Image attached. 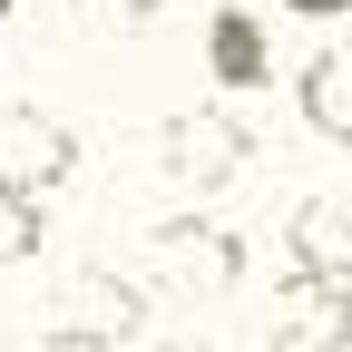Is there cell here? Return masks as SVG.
Returning a JSON list of instances; mask_svg holds the SVG:
<instances>
[{
    "label": "cell",
    "instance_id": "obj_1",
    "mask_svg": "<svg viewBox=\"0 0 352 352\" xmlns=\"http://www.w3.org/2000/svg\"><path fill=\"white\" fill-rule=\"evenodd\" d=\"M69 166H78V138H69L59 108H30V98L0 108V206L39 215V206L69 186Z\"/></svg>",
    "mask_w": 352,
    "mask_h": 352
},
{
    "label": "cell",
    "instance_id": "obj_2",
    "mask_svg": "<svg viewBox=\"0 0 352 352\" xmlns=\"http://www.w3.org/2000/svg\"><path fill=\"white\" fill-rule=\"evenodd\" d=\"M284 254H294L303 284L352 294V196H303L294 226H284Z\"/></svg>",
    "mask_w": 352,
    "mask_h": 352
},
{
    "label": "cell",
    "instance_id": "obj_3",
    "mask_svg": "<svg viewBox=\"0 0 352 352\" xmlns=\"http://www.w3.org/2000/svg\"><path fill=\"white\" fill-rule=\"evenodd\" d=\"M206 69H215V88H235V98L264 88L274 78V30H264L254 10H215L206 20Z\"/></svg>",
    "mask_w": 352,
    "mask_h": 352
},
{
    "label": "cell",
    "instance_id": "obj_4",
    "mask_svg": "<svg viewBox=\"0 0 352 352\" xmlns=\"http://www.w3.org/2000/svg\"><path fill=\"white\" fill-rule=\"evenodd\" d=\"M294 108H303V127H314V138L352 147V39H333V50H314V59H303Z\"/></svg>",
    "mask_w": 352,
    "mask_h": 352
},
{
    "label": "cell",
    "instance_id": "obj_5",
    "mask_svg": "<svg viewBox=\"0 0 352 352\" xmlns=\"http://www.w3.org/2000/svg\"><path fill=\"white\" fill-rule=\"evenodd\" d=\"M274 333L284 342H303V352H342L352 342V294H333V284H284V303H274Z\"/></svg>",
    "mask_w": 352,
    "mask_h": 352
},
{
    "label": "cell",
    "instance_id": "obj_6",
    "mask_svg": "<svg viewBox=\"0 0 352 352\" xmlns=\"http://www.w3.org/2000/svg\"><path fill=\"white\" fill-rule=\"evenodd\" d=\"M39 352H118V333H78V323H69V333H50V342H39Z\"/></svg>",
    "mask_w": 352,
    "mask_h": 352
},
{
    "label": "cell",
    "instance_id": "obj_7",
    "mask_svg": "<svg viewBox=\"0 0 352 352\" xmlns=\"http://www.w3.org/2000/svg\"><path fill=\"white\" fill-rule=\"evenodd\" d=\"M284 10H303V20H342L352 0H284Z\"/></svg>",
    "mask_w": 352,
    "mask_h": 352
},
{
    "label": "cell",
    "instance_id": "obj_8",
    "mask_svg": "<svg viewBox=\"0 0 352 352\" xmlns=\"http://www.w3.org/2000/svg\"><path fill=\"white\" fill-rule=\"evenodd\" d=\"M10 10H20V0H0V20H10Z\"/></svg>",
    "mask_w": 352,
    "mask_h": 352
}]
</instances>
